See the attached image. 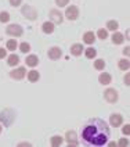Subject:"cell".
Here are the masks:
<instances>
[{
  "label": "cell",
  "instance_id": "6da1fadb",
  "mask_svg": "<svg viewBox=\"0 0 130 147\" xmlns=\"http://www.w3.org/2000/svg\"><path fill=\"white\" fill-rule=\"evenodd\" d=\"M111 136L107 122L101 118H91L82 129V144L87 147L105 146Z\"/></svg>",
  "mask_w": 130,
  "mask_h": 147
},
{
  "label": "cell",
  "instance_id": "7a4b0ae2",
  "mask_svg": "<svg viewBox=\"0 0 130 147\" xmlns=\"http://www.w3.org/2000/svg\"><path fill=\"white\" fill-rule=\"evenodd\" d=\"M14 117H15L14 111H11V110H4V111L0 113V122H4V125L8 126V125H11V122L14 121V119H13Z\"/></svg>",
  "mask_w": 130,
  "mask_h": 147
},
{
  "label": "cell",
  "instance_id": "3957f363",
  "mask_svg": "<svg viewBox=\"0 0 130 147\" xmlns=\"http://www.w3.org/2000/svg\"><path fill=\"white\" fill-rule=\"evenodd\" d=\"M22 16H24L25 18H28V20L33 21V20H36V18H38V11H36V8L35 7L26 4V6L22 7Z\"/></svg>",
  "mask_w": 130,
  "mask_h": 147
},
{
  "label": "cell",
  "instance_id": "277c9868",
  "mask_svg": "<svg viewBox=\"0 0 130 147\" xmlns=\"http://www.w3.org/2000/svg\"><path fill=\"white\" fill-rule=\"evenodd\" d=\"M6 32H7V35H10V36L18 38V36H21V35L24 33V31H22V26H19V25H17V24H11L7 26Z\"/></svg>",
  "mask_w": 130,
  "mask_h": 147
},
{
  "label": "cell",
  "instance_id": "5b68a950",
  "mask_svg": "<svg viewBox=\"0 0 130 147\" xmlns=\"http://www.w3.org/2000/svg\"><path fill=\"white\" fill-rule=\"evenodd\" d=\"M104 98H105L108 103H116L119 96H118V92H116V90L109 88V89H107L105 92H104Z\"/></svg>",
  "mask_w": 130,
  "mask_h": 147
},
{
  "label": "cell",
  "instance_id": "8992f818",
  "mask_svg": "<svg viewBox=\"0 0 130 147\" xmlns=\"http://www.w3.org/2000/svg\"><path fill=\"white\" fill-rule=\"evenodd\" d=\"M25 74H26V69L24 67H18L14 71H10V76L13 79H15V81H21V79L25 78Z\"/></svg>",
  "mask_w": 130,
  "mask_h": 147
},
{
  "label": "cell",
  "instance_id": "52a82bcc",
  "mask_svg": "<svg viewBox=\"0 0 130 147\" xmlns=\"http://www.w3.org/2000/svg\"><path fill=\"white\" fill-rule=\"evenodd\" d=\"M65 17L69 20V21H75L78 17H79V8L76 6H71V7H66L65 11Z\"/></svg>",
  "mask_w": 130,
  "mask_h": 147
},
{
  "label": "cell",
  "instance_id": "ba28073f",
  "mask_svg": "<svg viewBox=\"0 0 130 147\" xmlns=\"http://www.w3.org/2000/svg\"><path fill=\"white\" fill-rule=\"evenodd\" d=\"M65 139H66V143H68V146H78L79 144V142H78V138H76V132L75 131H68L66 132V135H65Z\"/></svg>",
  "mask_w": 130,
  "mask_h": 147
},
{
  "label": "cell",
  "instance_id": "9c48e42d",
  "mask_svg": "<svg viewBox=\"0 0 130 147\" xmlns=\"http://www.w3.org/2000/svg\"><path fill=\"white\" fill-rule=\"evenodd\" d=\"M50 18H51V22H53V24H61L62 20H64V17H62V14H61V11H58V10H56V8L50 10Z\"/></svg>",
  "mask_w": 130,
  "mask_h": 147
},
{
  "label": "cell",
  "instance_id": "30bf717a",
  "mask_svg": "<svg viewBox=\"0 0 130 147\" xmlns=\"http://www.w3.org/2000/svg\"><path fill=\"white\" fill-rule=\"evenodd\" d=\"M47 56H49L50 60H58V58L62 56V51H61V49H60V47L54 46V47H51V49L49 50Z\"/></svg>",
  "mask_w": 130,
  "mask_h": 147
},
{
  "label": "cell",
  "instance_id": "8fae6325",
  "mask_svg": "<svg viewBox=\"0 0 130 147\" xmlns=\"http://www.w3.org/2000/svg\"><path fill=\"white\" fill-rule=\"evenodd\" d=\"M123 122V118L121 114H112L111 115V118H109V123L112 125V126H121Z\"/></svg>",
  "mask_w": 130,
  "mask_h": 147
},
{
  "label": "cell",
  "instance_id": "7c38bea8",
  "mask_svg": "<svg viewBox=\"0 0 130 147\" xmlns=\"http://www.w3.org/2000/svg\"><path fill=\"white\" fill-rule=\"evenodd\" d=\"M25 63H26V65L28 67H36L38 64H39V57L35 56V54H31V56L26 57Z\"/></svg>",
  "mask_w": 130,
  "mask_h": 147
},
{
  "label": "cell",
  "instance_id": "4fadbf2b",
  "mask_svg": "<svg viewBox=\"0 0 130 147\" xmlns=\"http://www.w3.org/2000/svg\"><path fill=\"white\" fill-rule=\"evenodd\" d=\"M83 42H84V43H87V45H93V43L96 42V35L91 32V31L86 32L84 35H83Z\"/></svg>",
  "mask_w": 130,
  "mask_h": 147
},
{
  "label": "cell",
  "instance_id": "5bb4252c",
  "mask_svg": "<svg viewBox=\"0 0 130 147\" xmlns=\"http://www.w3.org/2000/svg\"><path fill=\"white\" fill-rule=\"evenodd\" d=\"M83 49H84V47L82 46L80 43H75V45H72V47H71V54L78 57V56H80L82 54Z\"/></svg>",
  "mask_w": 130,
  "mask_h": 147
},
{
  "label": "cell",
  "instance_id": "9a60e30c",
  "mask_svg": "<svg viewBox=\"0 0 130 147\" xmlns=\"http://www.w3.org/2000/svg\"><path fill=\"white\" fill-rule=\"evenodd\" d=\"M98 81H100V83H101V85H108V83H111L112 78H111V75H109V74L103 72V74H100Z\"/></svg>",
  "mask_w": 130,
  "mask_h": 147
},
{
  "label": "cell",
  "instance_id": "2e32d148",
  "mask_svg": "<svg viewBox=\"0 0 130 147\" xmlns=\"http://www.w3.org/2000/svg\"><path fill=\"white\" fill-rule=\"evenodd\" d=\"M18 63H19V57H18L17 54H11V56H8L7 64H8L10 67H15Z\"/></svg>",
  "mask_w": 130,
  "mask_h": 147
},
{
  "label": "cell",
  "instance_id": "e0dca14e",
  "mask_svg": "<svg viewBox=\"0 0 130 147\" xmlns=\"http://www.w3.org/2000/svg\"><path fill=\"white\" fill-rule=\"evenodd\" d=\"M123 35L122 33H119V32H114V35H112V43L114 45H121L123 42Z\"/></svg>",
  "mask_w": 130,
  "mask_h": 147
},
{
  "label": "cell",
  "instance_id": "ac0fdd59",
  "mask_svg": "<svg viewBox=\"0 0 130 147\" xmlns=\"http://www.w3.org/2000/svg\"><path fill=\"white\" fill-rule=\"evenodd\" d=\"M42 28H43V32L44 33H53L54 32V24H53V22H49V21L44 22Z\"/></svg>",
  "mask_w": 130,
  "mask_h": 147
},
{
  "label": "cell",
  "instance_id": "d6986e66",
  "mask_svg": "<svg viewBox=\"0 0 130 147\" xmlns=\"http://www.w3.org/2000/svg\"><path fill=\"white\" fill-rule=\"evenodd\" d=\"M39 78H40V74L38 72V71H29V72H28V79H29V82H38Z\"/></svg>",
  "mask_w": 130,
  "mask_h": 147
},
{
  "label": "cell",
  "instance_id": "ffe728a7",
  "mask_svg": "<svg viewBox=\"0 0 130 147\" xmlns=\"http://www.w3.org/2000/svg\"><path fill=\"white\" fill-rule=\"evenodd\" d=\"M62 142H64V139H62L61 136H53L51 140H50V143H51V146L53 147L61 146V144H62Z\"/></svg>",
  "mask_w": 130,
  "mask_h": 147
},
{
  "label": "cell",
  "instance_id": "44dd1931",
  "mask_svg": "<svg viewBox=\"0 0 130 147\" xmlns=\"http://www.w3.org/2000/svg\"><path fill=\"white\" fill-rule=\"evenodd\" d=\"M107 28H108L109 31H116V29L119 28V24H118V21L111 20V21H108V22H107Z\"/></svg>",
  "mask_w": 130,
  "mask_h": 147
},
{
  "label": "cell",
  "instance_id": "7402d4cb",
  "mask_svg": "<svg viewBox=\"0 0 130 147\" xmlns=\"http://www.w3.org/2000/svg\"><path fill=\"white\" fill-rule=\"evenodd\" d=\"M118 65H119V68H121L122 71H127L130 67V63H129V60L125 58V60H119V64H118Z\"/></svg>",
  "mask_w": 130,
  "mask_h": 147
},
{
  "label": "cell",
  "instance_id": "603a6c76",
  "mask_svg": "<svg viewBox=\"0 0 130 147\" xmlns=\"http://www.w3.org/2000/svg\"><path fill=\"white\" fill-rule=\"evenodd\" d=\"M17 47H18V43H17L15 39H10V40H7V49H8V50L14 51Z\"/></svg>",
  "mask_w": 130,
  "mask_h": 147
},
{
  "label": "cell",
  "instance_id": "cb8c5ba5",
  "mask_svg": "<svg viewBox=\"0 0 130 147\" xmlns=\"http://www.w3.org/2000/svg\"><path fill=\"white\" fill-rule=\"evenodd\" d=\"M86 57L87 58H94L96 56H97V50L93 49V47H89V49H86Z\"/></svg>",
  "mask_w": 130,
  "mask_h": 147
},
{
  "label": "cell",
  "instance_id": "d4e9b609",
  "mask_svg": "<svg viewBox=\"0 0 130 147\" xmlns=\"http://www.w3.org/2000/svg\"><path fill=\"white\" fill-rule=\"evenodd\" d=\"M104 67H105V61L104 60H96L94 61V68L96 69L101 71V69H104Z\"/></svg>",
  "mask_w": 130,
  "mask_h": 147
},
{
  "label": "cell",
  "instance_id": "484cf974",
  "mask_svg": "<svg viewBox=\"0 0 130 147\" xmlns=\"http://www.w3.org/2000/svg\"><path fill=\"white\" fill-rule=\"evenodd\" d=\"M19 50H21L22 53H28V51L31 50V45H29V43H26V42H24V43H21V45H19Z\"/></svg>",
  "mask_w": 130,
  "mask_h": 147
},
{
  "label": "cell",
  "instance_id": "4316f807",
  "mask_svg": "<svg viewBox=\"0 0 130 147\" xmlns=\"http://www.w3.org/2000/svg\"><path fill=\"white\" fill-rule=\"evenodd\" d=\"M97 35H98V38H100V39H103V40H105L107 38H108V32H107V29H98Z\"/></svg>",
  "mask_w": 130,
  "mask_h": 147
},
{
  "label": "cell",
  "instance_id": "83f0119b",
  "mask_svg": "<svg viewBox=\"0 0 130 147\" xmlns=\"http://www.w3.org/2000/svg\"><path fill=\"white\" fill-rule=\"evenodd\" d=\"M8 20H10V14L8 13H6V11L0 13V22H8Z\"/></svg>",
  "mask_w": 130,
  "mask_h": 147
},
{
  "label": "cell",
  "instance_id": "f1b7e54d",
  "mask_svg": "<svg viewBox=\"0 0 130 147\" xmlns=\"http://www.w3.org/2000/svg\"><path fill=\"white\" fill-rule=\"evenodd\" d=\"M122 132H123V135H126V136H129V135H130V125H129V123H126V125L123 126Z\"/></svg>",
  "mask_w": 130,
  "mask_h": 147
},
{
  "label": "cell",
  "instance_id": "f546056e",
  "mask_svg": "<svg viewBox=\"0 0 130 147\" xmlns=\"http://www.w3.org/2000/svg\"><path fill=\"white\" fill-rule=\"evenodd\" d=\"M56 3H57L60 7H65L68 4V0H56Z\"/></svg>",
  "mask_w": 130,
  "mask_h": 147
},
{
  "label": "cell",
  "instance_id": "4dcf8cb0",
  "mask_svg": "<svg viewBox=\"0 0 130 147\" xmlns=\"http://www.w3.org/2000/svg\"><path fill=\"white\" fill-rule=\"evenodd\" d=\"M118 144H119L121 147H125V146H127V144H129V140H127V139H121Z\"/></svg>",
  "mask_w": 130,
  "mask_h": 147
},
{
  "label": "cell",
  "instance_id": "1f68e13d",
  "mask_svg": "<svg viewBox=\"0 0 130 147\" xmlns=\"http://www.w3.org/2000/svg\"><path fill=\"white\" fill-rule=\"evenodd\" d=\"M10 4H11L13 7H18V6L21 4V0H10Z\"/></svg>",
  "mask_w": 130,
  "mask_h": 147
},
{
  "label": "cell",
  "instance_id": "d6a6232c",
  "mask_svg": "<svg viewBox=\"0 0 130 147\" xmlns=\"http://www.w3.org/2000/svg\"><path fill=\"white\" fill-rule=\"evenodd\" d=\"M4 57H7V51H6V49L0 47V58H4Z\"/></svg>",
  "mask_w": 130,
  "mask_h": 147
},
{
  "label": "cell",
  "instance_id": "836d02e7",
  "mask_svg": "<svg viewBox=\"0 0 130 147\" xmlns=\"http://www.w3.org/2000/svg\"><path fill=\"white\" fill-rule=\"evenodd\" d=\"M130 75L129 74H126V75H125V83H126V86H129L130 85Z\"/></svg>",
  "mask_w": 130,
  "mask_h": 147
},
{
  "label": "cell",
  "instance_id": "e575fe53",
  "mask_svg": "<svg viewBox=\"0 0 130 147\" xmlns=\"http://www.w3.org/2000/svg\"><path fill=\"white\" fill-rule=\"evenodd\" d=\"M129 49L130 47H126V49L123 50V54H125V56H129Z\"/></svg>",
  "mask_w": 130,
  "mask_h": 147
},
{
  "label": "cell",
  "instance_id": "d590c367",
  "mask_svg": "<svg viewBox=\"0 0 130 147\" xmlns=\"http://www.w3.org/2000/svg\"><path fill=\"white\" fill-rule=\"evenodd\" d=\"M107 143H108V142H107ZM108 146H111V147H115V146H116V143H115V142H111V143H108Z\"/></svg>",
  "mask_w": 130,
  "mask_h": 147
},
{
  "label": "cell",
  "instance_id": "8d00e7d4",
  "mask_svg": "<svg viewBox=\"0 0 130 147\" xmlns=\"http://www.w3.org/2000/svg\"><path fill=\"white\" fill-rule=\"evenodd\" d=\"M0 133H1V125H0Z\"/></svg>",
  "mask_w": 130,
  "mask_h": 147
}]
</instances>
